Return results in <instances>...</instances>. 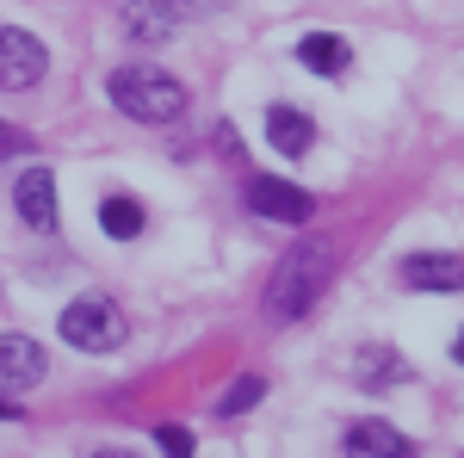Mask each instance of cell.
Wrapping results in <instances>:
<instances>
[{"mask_svg":"<svg viewBox=\"0 0 464 458\" xmlns=\"http://www.w3.org/2000/svg\"><path fill=\"white\" fill-rule=\"evenodd\" d=\"M328 273H334V254H328V242L304 236V242H297L285 260H279L273 285H266V310H273L279 322L310 317V310H316V297H322V285H328Z\"/></svg>","mask_w":464,"mask_h":458,"instance_id":"6da1fadb","label":"cell"},{"mask_svg":"<svg viewBox=\"0 0 464 458\" xmlns=\"http://www.w3.org/2000/svg\"><path fill=\"white\" fill-rule=\"evenodd\" d=\"M106 93H111V106L124 112V118H137V124H174L179 112H186V87L168 69H143V63L111 69Z\"/></svg>","mask_w":464,"mask_h":458,"instance_id":"7a4b0ae2","label":"cell"},{"mask_svg":"<svg viewBox=\"0 0 464 458\" xmlns=\"http://www.w3.org/2000/svg\"><path fill=\"white\" fill-rule=\"evenodd\" d=\"M56 328H63V341H69L74 353H118L124 341H130V317H124L111 297H100V291L74 297Z\"/></svg>","mask_w":464,"mask_h":458,"instance_id":"3957f363","label":"cell"},{"mask_svg":"<svg viewBox=\"0 0 464 458\" xmlns=\"http://www.w3.org/2000/svg\"><path fill=\"white\" fill-rule=\"evenodd\" d=\"M50 69V50H44V37L25 32V25H0V87L6 93H25L37 87Z\"/></svg>","mask_w":464,"mask_h":458,"instance_id":"277c9868","label":"cell"},{"mask_svg":"<svg viewBox=\"0 0 464 458\" xmlns=\"http://www.w3.org/2000/svg\"><path fill=\"white\" fill-rule=\"evenodd\" d=\"M248 211L254 217H273V223H310V211H316V199L304 192V186H291V180H273V174H248Z\"/></svg>","mask_w":464,"mask_h":458,"instance_id":"5b68a950","label":"cell"},{"mask_svg":"<svg viewBox=\"0 0 464 458\" xmlns=\"http://www.w3.org/2000/svg\"><path fill=\"white\" fill-rule=\"evenodd\" d=\"M44 372H50V359L32 335H0V390H32L44 385Z\"/></svg>","mask_w":464,"mask_h":458,"instance_id":"8992f818","label":"cell"},{"mask_svg":"<svg viewBox=\"0 0 464 458\" xmlns=\"http://www.w3.org/2000/svg\"><path fill=\"white\" fill-rule=\"evenodd\" d=\"M396 279L409 291H464V254H409Z\"/></svg>","mask_w":464,"mask_h":458,"instance_id":"52a82bcc","label":"cell"},{"mask_svg":"<svg viewBox=\"0 0 464 458\" xmlns=\"http://www.w3.org/2000/svg\"><path fill=\"white\" fill-rule=\"evenodd\" d=\"M13 205L32 229H56V174L50 168H25L19 186H13Z\"/></svg>","mask_w":464,"mask_h":458,"instance_id":"ba28073f","label":"cell"},{"mask_svg":"<svg viewBox=\"0 0 464 458\" xmlns=\"http://www.w3.org/2000/svg\"><path fill=\"white\" fill-rule=\"evenodd\" d=\"M174 32H179L174 0H124V37H137V44H168Z\"/></svg>","mask_w":464,"mask_h":458,"instance_id":"9c48e42d","label":"cell"},{"mask_svg":"<svg viewBox=\"0 0 464 458\" xmlns=\"http://www.w3.org/2000/svg\"><path fill=\"white\" fill-rule=\"evenodd\" d=\"M409 378V359L396 347H359L353 353V385L359 390H396Z\"/></svg>","mask_w":464,"mask_h":458,"instance_id":"30bf717a","label":"cell"},{"mask_svg":"<svg viewBox=\"0 0 464 458\" xmlns=\"http://www.w3.org/2000/svg\"><path fill=\"white\" fill-rule=\"evenodd\" d=\"M266 142L279 149V155H304L310 142H316V118L297 106H273L266 112Z\"/></svg>","mask_w":464,"mask_h":458,"instance_id":"8fae6325","label":"cell"},{"mask_svg":"<svg viewBox=\"0 0 464 458\" xmlns=\"http://www.w3.org/2000/svg\"><path fill=\"white\" fill-rule=\"evenodd\" d=\"M341 453H359V458H384V453H409V440L396 434L391 422H353L341 434Z\"/></svg>","mask_w":464,"mask_h":458,"instance_id":"7c38bea8","label":"cell"},{"mask_svg":"<svg viewBox=\"0 0 464 458\" xmlns=\"http://www.w3.org/2000/svg\"><path fill=\"white\" fill-rule=\"evenodd\" d=\"M297 63H304V69H316V74H347V44H341V37H328V32H316V37H304V44H297Z\"/></svg>","mask_w":464,"mask_h":458,"instance_id":"4fadbf2b","label":"cell"},{"mask_svg":"<svg viewBox=\"0 0 464 458\" xmlns=\"http://www.w3.org/2000/svg\"><path fill=\"white\" fill-rule=\"evenodd\" d=\"M100 229H106L111 242L143 236V205H137V199H106V205H100Z\"/></svg>","mask_w":464,"mask_h":458,"instance_id":"5bb4252c","label":"cell"},{"mask_svg":"<svg viewBox=\"0 0 464 458\" xmlns=\"http://www.w3.org/2000/svg\"><path fill=\"white\" fill-rule=\"evenodd\" d=\"M260 396H266V378H236V385L223 390V403H217V415H242V409H254V403H260Z\"/></svg>","mask_w":464,"mask_h":458,"instance_id":"9a60e30c","label":"cell"},{"mask_svg":"<svg viewBox=\"0 0 464 458\" xmlns=\"http://www.w3.org/2000/svg\"><path fill=\"white\" fill-rule=\"evenodd\" d=\"M25 149H32V137H25L19 124H6V118H0V161H6V155H25Z\"/></svg>","mask_w":464,"mask_h":458,"instance_id":"2e32d148","label":"cell"},{"mask_svg":"<svg viewBox=\"0 0 464 458\" xmlns=\"http://www.w3.org/2000/svg\"><path fill=\"white\" fill-rule=\"evenodd\" d=\"M161 453L186 458V453H192V434H186V427H161Z\"/></svg>","mask_w":464,"mask_h":458,"instance_id":"e0dca14e","label":"cell"},{"mask_svg":"<svg viewBox=\"0 0 464 458\" xmlns=\"http://www.w3.org/2000/svg\"><path fill=\"white\" fill-rule=\"evenodd\" d=\"M0 422H19V403L13 396H0Z\"/></svg>","mask_w":464,"mask_h":458,"instance_id":"ac0fdd59","label":"cell"},{"mask_svg":"<svg viewBox=\"0 0 464 458\" xmlns=\"http://www.w3.org/2000/svg\"><path fill=\"white\" fill-rule=\"evenodd\" d=\"M452 359H459V365H464V328H459V341H452Z\"/></svg>","mask_w":464,"mask_h":458,"instance_id":"d6986e66","label":"cell"}]
</instances>
